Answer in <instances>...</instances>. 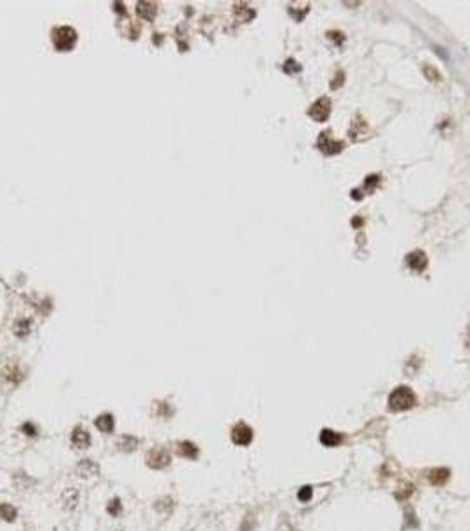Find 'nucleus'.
<instances>
[{"label":"nucleus","instance_id":"obj_1","mask_svg":"<svg viewBox=\"0 0 470 531\" xmlns=\"http://www.w3.org/2000/svg\"><path fill=\"white\" fill-rule=\"evenodd\" d=\"M387 404L391 411L400 413V411L412 409L414 405L417 404V397L408 386H398V388L393 390V393L389 395Z\"/></svg>","mask_w":470,"mask_h":531},{"label":"nucleus","instance_id":"obj_2","mask_svg":"<svg viewBox=\"0 0 470 531\" xmlns=\"http://www.w3.org/2000/svg\"><path fill=\"white\" fill-rule=\"evenodd\" d=\"M53 43L62 52L71 50L76 43V32L73 29H69V27H60L53 32Z\"/></svg>","mask_w":470,"mask_h":531},{"label":"nucleus","instance_id":"obj_3","mask_svg":"<svg viewBox=\"0 0 470 531\" xmlns=\"http://www.w3.org/2000/svg\"><path fill=\"white\" fill-rule=\"evenodd\" d=\"M145 460H147V466H149V468H152V469H163V468H166V466H168L172 458H170L168 450H165V448H154V450H151V452L147 453Z\"/></svg>","mask_w":470,"mask_h":531},{"label":"nucleus","instance_id":"obj_4","mask_svg":"<svg viewBox=\"0 0 470 531\" xmlns=\"http://www.w3.org/2000/svg\"><path fill=\"white\" fill-rule=\"evenodd\" d=\"M232 441L237 446H247L253 441V430L246 423H237L232 429Z\"/></svg>","mask_w":470,"mask_h":531},{"label":"nucleus","instance_id":"obj_5","mask_svg":"<svg viewBox=\"0 0 470 531\" xmlns=\"http://www.w3.org/2000/svg\"><path fill=\"white\" fill-rule=\"evenodd\" d=\"M331 113V99L329 98H320L316 103H313V107L310 108L311 119H315L318 122H324L325 119L329 117Z\"/></svg>","mask_w":470,"mask_h":531},{"label":"nucleus","instance_id":"obj_6","mask_svg":"<svg viewBox=\"0 0 470 531\" xmlns=\"http://www.w3.org/2000/svg\"><path fill=\"white\" fill-rule=\"evenodd\" d=\"M71 441H73V444L76 448L83 450V448H88V446H90V441H92V439H90V434H88L87 430L82 429V427H76Z\"/></svg>","mask_w":470,"mask_h":531},{"label":"nucleus","instance_id":"obj_7","mask_svg":"<svg viewBox=\"0 0 470 531\" xmlns=\"http://www.w3.org/2000/svg\"><path fill=\"white\" fill-rule=\"evenodd\" d=\"M76 473L80 475L82 478H88V476H96V475H99V466H97L96 462H92V460H82V462L76 466Z\"/></svg>","mask_w":470,"mask_h":531},{"label":"nucleus","instance_id":"obj_8","mask_svg":"<svg viewBox=\"0 0 470 531\" xmlns=\"http://www.w3.org/2000/svg\"><path fill=\"white\" fill-rule=\"evenodd\" d=\"M94 423H96V427L101 430L103 434H110V432H113L115 420H113L112 414H101V416H97Z\"/></svg>","mask_w":470,"mask_h":531},{"label":"nucleus","instance_id":"obj_9","mask_svg":"<svg viewBox=\"0 0 470 531\" xmlns=\"http://www.w3.org/2000/svg\"><path fill=\"white\" fill-rule=\"evenodd\" d=\"M343 441V438L339 436L338 432H334V430H322V434H320V443L325 444V446H338L339 443Z\"/></svg>","mask_w":470,"mask_h":531},{"label":"nucleus","instance_id":"obj_10","mask_svg":"<svg viewBox=\"0 0 470 531\" xmlns=\"http://www.w3.org/2000/svg\"><path fill=\"white\" fill-rule=\"evenodd\" d=\"M177 453H179L180 457L196 458L198 457V448L193 443H189V441H182V443L177 444Z\"/></svg>","mask_w":470,"mask_h":531},{"label":"nucleus","instance_id":"obj_11","mask_svg":"<svg viewBox=\"0 0 470 531\" xmlns=\"http://www.w3.org/2000/svg\"><path fill=\"white\" fill-rule=\"evenodd\" d=\"M447 478H449V469H446V468H435L430 471V475H428V480H430L433 485H442Z\"/></svg>","mask_w":470,"mask_h":531},{"label":"nucleus","instance_id":"obj_12","mask_svg":"<svg viewBox=\"0 0 470 531\" xmlns=\"http://www.w3.org/2000/svg\"><path fill=\"white\" fill-rule=\"evenodd\" d=\"M0 517L7 522H13L16 519V508H13L11 505H7V503L0 505Z\"/></svg>","mask_w":470,"mask_h":531},{"label":"nucleus","instance_id":"obj_13","mask_svg":"<svg viewBox=\"0 0 470 531\" xmlns=\"http://www.w3.org/2000/svg\"><path fill=\"white\" fill-rule=\"evenodd\" d=\"M119 446H121L122 450H126V452H133V450L138 446V439L133 438V436H124V438L121 439Z\"/></svg>","mask_w":470,"mask_h":531},{"label":"nucleus","instance_id":"obj_14","mask_svg":"<svg viewBox=\"0 0 470 531\" xmlns=\"http://www.w3.org/2000/svg\"><path fill=\"white\" fill-rule=\"evenodd\" d=\"M138 13L145 18H152L156 15V7L149 2H141V4H138Z\"/></svg>","mask_w":470,"mask_h":531},{"label":"nucleus","instance_id":"obj_15","mask_svg":"<svg viewBox=\"0 0 470 531\" xmlns=\"http://www.w3.org/2000/svg\"><path fill=\"white\" fill-rule=\"evenodd\" d=\"M108 512H110L112 515H119V513H121V501H119V499L110 501V505H108Z\"/></svg>","mask_w":470,"mask_h":531},{"label":"nucleus","instance_id":"obj_16","mask_svg":"<svg viewBox=\"0 0 470 531\" xmlns=\"http://www.w3.org/2000/svg\"><path fill=\"white\" fill-rule=\"evenodd\" d=\"M310 497H311V489L310 487H304L301 492H299V499H301V501H308Z\"/></svg>","mask_w":470,"mask_h":531},{"label":"nucleus","instance_id":"obj_17","mask_svg":"<svg viewBox=\"0 0 470 531\" xmlns=\"http://www.w3.org/2000/svg\"><path fill=\"white\" fill-rule=\"evenodd\" d=\"M23 430H25V434H30V436H34V427H32V425H25V427H23Z\"/></svg>","mask_w":470,"mask_h":531}]
</instances>
